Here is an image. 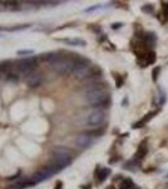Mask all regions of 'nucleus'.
<instances>
[{
    "label": "nucleus",
    "instance_id": "nucleus-1",
    "mask_svg": "<svg viewBox=\"0 0 168 189\" xmlns=\"http://www.w3.org/2000/svg\"><path fill=\"white\" fill-rule=\"evenodd\" d=\"M79 62H77L74 58H63V57H58V59L54 60L50 66L55 72L60 74H69L73 73L75 67Z\"/></svg>",
    "mask_w": 168,
    "mask_h": 189
},
{
    "label": "nucleus",
    "instance_id": "nucleus-2",
    "mask_svg": "<svg viewBox=\"0 0 168 189\" xmlns=\"http://www.w3.org/2000/svg\"><path fill=\"white\" fill-rule=\"evenodd\" d=\"M85 98L90 105L99 106V105L105 104V102L108 101L109 96H108V93L102 88V87L97 86V87H93V88H90L89 91H88L87 94H85Z\"/></svg>",
    "mask_w": 168,
    "mask_h": 189
},
{
    "label": "nucleus",
    "instance_id": "nucleus-3",
    "mask_svg": "<svg viewBox=\"0 0 168 189\" xmlns=\"http://www.w3.org/2000/svg\"><path fill=\"white\" fill-rule=\"evenodd\" d=\"M17 66L23 74H29L30 76V74H33V72L35 71V68H36V59L34 58V57L20 59L17 62Z\"/></svg>",
    "mask_w": 168,
    "mask_h": 189
},
{
    "label": "nucleus",
    "instance_id": "nucleus-4",
    "mask_svg": "<svg viewBox=\"0 0 168 189\" xmlns=\"http://www.w3.org/2000/svg\"><path fill=\"white\" fill-rule=\"evenodd\" d=\"M93 72H94V68L92 67V66H88V64H85V63L79 62L77 64V67H75L73 74H74L75 78L84 79V78L92 77V76H93Z\"/></svg>",
    "mask_w": 168,
    "mask_h": 189
},
{
    "label": "nucleus",
    "instance_id": "nucleus-5",
    "mask_svg": "<svg viewBox=\"0 0 168 189\" xmlns=\"http://www.w3.org/2000/svg\"><path fill=\"white\" fill-rule=\"evenodd\" d=\"M53 174H55L54 172H53V169L50 168L49 165H47L45 168H43V169H40L39 172H36L34 175L32 176V179H30V181H33L34 184L35 183H39V181H43V180H45V179H49Z\"/></svg>",
    "mask_w": 168,
    "mask_h": 189
},
{
    "label": "nucleus",
    "instance_id": "nucleus-6",
    "mask_svg": "<svg viewBox=\"0 0 168 189\" xmlns=\"http://www.w3.org/2000/svg\"><path fill=\"white\" fill-rule=\"evenodd\" d=\"M104 119H105V112L103 110H94L88 116V124L90 126H98V125H101L104 121Z\"/></svg>",
    "mask_w": 168,
    "mask_h": 189
},
{
    "label": "nucleus",
    "instance_id": "nucleus-7",
    "mask_svg": "<svg viewBox=\"0 0 168 189\" xmlns=\"http://www.w3.org/2000/svg\"><path fill=\"white\" fill-rule=\"evenodd\" d=\"M53 163L60 165L64 169L65 166H68L72 163V156H67V155H54V160Z\"/></svg>",
    "mask_w": 168,
    "mask_h": 189
},
{
    "label": "nucleus",
    "instance_id": "nucleus-8",
    "mask_svg": "<svg viewBox=\"0 0 168 189\" xmlns=\"http://www.w3.org/2000/svg\"><path fill=\"white\" fill-rule=\"evenodd\" d=\"M75 142H77V145L81 146V147H88L89 145H92L93 139H92L89 135H87V134H82V135H79L77 138Z\"/></svg>",
    "mask_w": 168,
    "mask_h": 189
},
{
    "label": "nucleus",
    "instance_id": "nucleus-9",
    "mask_svg": "<svg viewBox=\"0 0 168 189\" xmlns=\"http://www.w3.org/2000/svg\"><path fill=\"white\" fill-rule=\"evenodd\" d=\"M41 74H30L28 77V85L30 87H38L41 83Z\"/></svg>",
    "mask_w": 168,
    "mask_h": 189
},
{
    "label": "nucleus",
    "instance_id": "nucleus-10",
    "mask_svg": "<svg viewBox=\"0 0 168 189\" xmlns=\"http://www.w3.org/2000/svg\"><path fill=\"white\" fill-rule=\"evenodd\" d=\"M53 154L54 155H67V156H72L73 153H72L70 149L68 147H64V146H56L53 149Z\"/></svg>",
    "mask_w": 168,
    "mask_h": 189
},
{
    "label": "nucleus",
    "instance_id": "nucleus-11",
    "mask_svg": "<svg viewBox=\"0 0 168 189\" xmlns=\"http://www.w3.org/2000/svg\"><path fill=\"white\" fill-rule=\"evenodd\" d=\"M110 173V170L109 169H98V174H97V176H98V180L99 181H103L107 178V175Z\"/></svg>",
    "mask_w": 168,
    "mask_h": 189
},
{
    "label": "nucleus",
    "instance_id": "nucleus-12",
    "mask_svg": "<svg viewBox=\"0 0 168 189\" xmlns=\"http://www.w3.org/2000/svg\"><path fill=\"white\" fill-rule=\"evenodd\" d=\"M134 188H136V185L133 184V181L131 179H125L120 184V189H134Z\"/></svg>",
    "mask_w": 168,
    "mask_h": 189
},
{
    "label": "nucleus",
    "instance_id": "nucleus-13",
    "mask_svg": "<svg viewBox=\"0 0 168 189\" xmlns=\"http://www.w3.org/2000/svg\"><path fill=\"white\" fill-rule=\"evenodd\" d=\"M65 42L69 44H74V45H85V42L81 40V39H68Z\"/></svg>",
    "mask_w": 168,
    "mask_h": 189
},
{
    "label": "nucleus",
    "instance_id": "nucleus-14",
    "mask_svg": "<svg viewBox=\"0 0 168 189\" xmlns=\"http://www.w3.org/2000/svg\"><path fill=\"white\" fill-rule=\"evenodd\" d=\"M33 51H28V49H24V51H19L18 54H32Z\"/></svg>",
    "mask_w": 168,
    "mask_h": 189
},
{
    "label": "nucleus",
    "instance_id": "nucleus-15",
    "mask_svg": "<svg viewBox=\"0 0 168 189\" xmlns=\"http://www.w3.org/2000/svg\"><path fill=\"white\" fill-rule=\"evenodd\" d=\"M62 188H63V184H62V181H56L55 189H62Z\"/></svg>",
    "mask_w": 168,
    "mask_h": 189
},
{
    "label": "nucleus",
    "instance_id": "nucleus-16",
    "mask_svg": "<svg viewBox=\"0 0 168 189\" xmlns=\"http://www.w3.org/2000/svg\"><path fill=\"white\" fill-rule=\"evenodd\" d=\"M166 14L168 15V4H166Z\"/></svg>",
    "mask_w": 168,
    "mask_h": 189
}]
</instances>
